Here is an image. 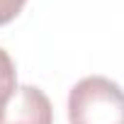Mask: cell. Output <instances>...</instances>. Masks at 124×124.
Instances as JSON below:
<instances>
[{
  "label": "cell",
  "mask_w": 124,
  "mask_h": 124,
  "mask_svg": "<svg viewBox=\"0 0 124 124\" xmlns=\"http://www.w3.org/2000/svg\"><path fill=\"white\" fill-rule=\"evenodd\" d=\"M68 124H124V90L105 76L80 78L68 93Z\"/></svg>",
  "instance_id": "1"
},
{
  "label": "cell",
  "mask_w": 124,
  "mask_h": 124,
  "mask_svg": "<svg viewBox=\"0 0 124 124\" xmlns=\"http://www.w3.org/2000/svg\"><path fill=\"white\" fill-rule=\"evenodd\" d=\"M0 124H54V107L37 85H17Z\"/></svg>",
  "instance_id": "2"
},
{
  "label": "cell",
  "mask_w": 124,
  "mask_h": 124,
  "mask_svg": "<svg viewBox=\"0 0 124 124\" xmlns=\"http://www.w3.org/2000/svg\"><path fill=\"white\" fill-rule=\"evenodd\" d=\"M17 88V71H15V61L10 58V54L5 49H0V119H3V112L12 97Z\"/></svg>",
  "instance_id": "3"
},
{
  "label": "cell",
  "mask_w": 124,
  "mask_h": 124,
  "mask_svg": "<svg viewBox=\"0 0 124 124\" xmlns=\"http://www.w3.org/2000/svg\"><path fill=\"white\" fill-rule=\"evenodd\" d=\"M24 3H27V0H0V27L8 24V22H12L22 12Z\"/></svg>",
  "instance_id": "4"
}]
</instances>
